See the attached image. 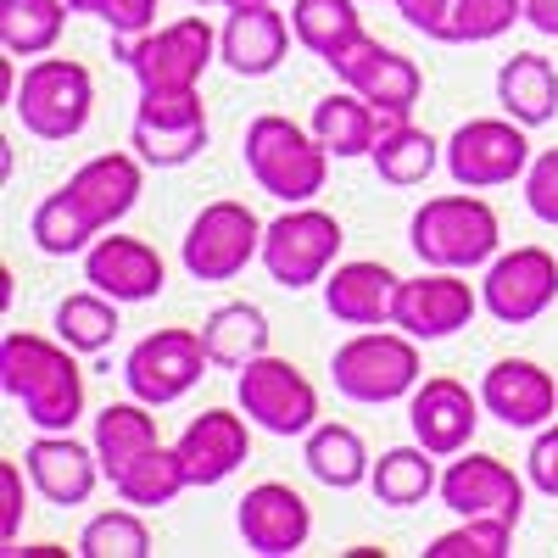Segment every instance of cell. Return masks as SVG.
<instances>
[{
  "label": "cell",
  "instance_id": "6da1fadb",
  "mask_svg": "<svg viewBox=\"0 0 558 558\" xmlns=\"http://www.w3.org/2000/svg\"><path fill=\"white\" fill-rule=\"evenodd\" d=\"M0 391H7L34 430H73L84 418V368L73 363V347L57 336L12 330L0 341Z\"/></svg>",
  "mask_w": 558,
  "mask_h": 558
},
{
  "label": "cell",
  "instance_id": "7a4b0ae2",
  "mask_svg": "<svg viewBox=\"0 0 558 558\" xmlns=\"http://www.w3.org/2000/svg\"><path fill=\"white\" fill-rule=\"evenodd\" d=\"M246 173L257 179V191H268L274 202H313L324 191V179H330V151H324V140L291 118L279 112H263L246 123Z\"/></svg>",
  "mask_w": 558,
  "mask_h": 558
},
{
  "label": "cell",
  "instance_id": "3957f363",
  "mask_svg": "<svg viewBox=\"0 0 558 558\" xmlns=\"http://www.w3.org/2000/svg\"><path fill=\"white\" fill-rule=\"evenodd\" d=\"M408 241H413V257L425 268H486L497 257V241H502V223L492 213V202L470 196L458 184L452 196H430L425 207L413 213L408 223Z\"/></svg>",
  "mask_w": 558,
  "mask_h": 558
},
{
  "label": "cell",
  "instance_id": "277c9868",
  "mask_svg": "<svg viewBox=\"0 0 558 558\" xmlns=\"http://www.w3.org/2000/svg\"><path fill=\"white\" fill-rule=\"evenodd\" d=\"M330 380L347 402H368V408L402 402V397H413L418 380H425L418 341L408 330H357L352 341L336 347Z\"/></svg>",
  "mask_w": 558,
  "mask_h": 558
},
{
  "label": "cell",
  "instance_id": "5b68a950",
  "mask_svg": "<svg viewBox=\"0 0 558 558\" xmlns=\"http://www.w3.org/2000/svg\"><path fill=\"white\" fill-rule=\"evenodd\" d=\"M12 112L23 118L34 140H73L84 134L89 112H96V78L73 57H39L23 68Z\"/></svg>",
  "mask_w": 558,
  "mask_h": 558
},
{
  "label": "cell",
  "instance_id": "8992f818",
  "mask_svg": "<svg viewBox=\"0 0 558 558\" xmlns=\"http://www.w3.org/2000/svg\"><path fill=\"white\" fill-rule=\"evenodd\" d=\"M341 218L324 213L313 202H296L291 213H279L268 229H263V268L274 286L286 291H307V286H324V274L336 268L341 257Z\"/></svg>",
  "mask_w": 558,
  "mask_h": 558
},
{
  "label": "cell",
  "instance_id": "52a82bcc",
  "mask_svg": "<svg viewBox=\"0 0 558 558\" xmlns=\"http://www.w3.org/2000/svg\"><path fill=\"white\" fill-rule=\"evenodd\" d=\"M118 57L140 78V89H196L202 73L218 62V28L207 17H179L168 28L118 39Z\"/></svg>",
  "mask_w": 558,
  "mask_h": 558
},
{
  "label": "cell",
  "instance_id": "ba28073f",
  "mask_svg": "<svg viewBox=\"0 0 558 558\" xmlns=\"http://www.w3.org/2000/svg\"><path fill=\"white\" fill-rule=\"evenodd\" d=\"M207 101L202 89H140L129 146L146 168H184L207 151Z\"/></svg>",
  "mask_w": 558,
  "mask_h": 558
},
{
  "label": "cell",
  "instance_id": "9c48e42d",
  "mask_svg": "<svg viewBox=\"0 0 558 558\" xmlns=\"http://www.w3.org/2000/svg\"><path fill=\"white\" fill-rule=\"evenodd\" d=\"M263 218L246 202H207L191 229H184V274L202 279V286H223V279L246 274L252 257H263Z\"/></svg>",
  "mask_w": 558,
  "mask_h": 558
},
{
  "label": "cell",
  "instance_id": "30bf717a",
  "mask_svg": "<svg viewBox=\"0 0 558 558\" xmlns=\"http://www.w3.org/2000/svg\"><path fill=\"white\" fill-rule=\"evenodd\" d=\"M452 184H463V191H492V184H514L525 179L531 168V134L520 118H470L458 123L447 151H441Z\"/></svg>",
  "mask_w": 558,
  "mask_h": 558
},
{
  "label": "cell",
  "instance_id": "8fae6325",
  "mask_svg": "<svg viewBox=\"0 0 558 558\" xmlns=\"http://www.w3.org/2000/svg\"><path fill=\"white\" fill-rule=\"evenodd\" d=\"M213 368L207 357V341L202 330H184V324H168V330H151L146 341H134L129 357H123V386L129 397L151 402V408H168L179 402L184 391H196V380Z\"/></svg>",
  "mask_w": 558,
  "mask_h": 558
},
{
  "label": "cell",
  "instance_id": "7c38bea8",
  "mask_svg": "<svg viewBox=\"0 0 558 558\" xmlns=\"http://www.w3.org/2000/svg\"><path fill=\"white\" fill-rule=\"evenodd\" d=\"M235 402L246 408V418L268 436H307L318 425V391L313 380L291 357H252L241 375H235Z\"/></svg>",
  "mask_w": 558,
  "mask_h": 558
},
{
  "label": "cell",
  "instance_id": "4fadbf2b",
  "mask_svg": "<svg viewBox=\"0 0 558 558\" xmlns=\"http://www.w3.org/2000/svg\"><path fill=\"white\" fill-rule=\"evenodd\" d=\"M436 497L452 508L458 520H508V525L525 520V481L508 470L502 458H492V452H470V447H463L441 470Z\"/></svg>",
  "mask_w": 558,
  "mask_h": 558
},
{
  "label": "cell",
  "instance_id": "5bb4252c",
  "mask_svg": "<svg viewBox=\"0 0 558 558\" xmlns=\"http://www.w3.org/2000/svg\"><path fill=\"white\" fill-rule=\"evenodd\" d=\"M481 302L497 324H531L558 302V257L542 246L497 252L481 279Z\"/></svg>",
  "mask_w": 558,
  "mask_h": 558
},
{
  "label": "cell",
  "instance_id": "9a60e30c",
  "mask_svg": "<svg viewBox=\"0 0 558 558\" xmlns=\"http://www.w3.org/2000/svg\"><path fill=\"white\" fill-rule=\"evenodd\" d=\"M481 291L463 279L458 268H430L418 279H402L397 291V330H408L413 341H447L458 330H470L475 313H481Z\"/></svg>",
  "mask_w": 558,
  "mask_h": 558
},
{
  "label": "cell",
  "instance_id": "2e32d148",
  "mask_svg": "<svg viewBox=\"0 0 558 558\" xmlns=\"http://www.w3.org/2000/svg\"><path fill=\"white\" fill-rule=\"evenodd\" d=\"M330 73L357 89L363 101H375L386 118H408L418 107V89H425V73L413 68V57L391 51V45H380L375 34L352 39L341 57H330Z\"/></svg>",
  "mask_w": 558,
  "mask_h": 558
},
{
  "label": "cell",
  "instance_id": "e0dca14e",
  "mask_svg": "<svg viewBox=\"0 0 558 558\" xmlns=\"http://www.w3.org/2000/svg\"><path fill=\"white\" fill-rule=\"evenodd\" d=\"M481 391H470L463 380L452 375H430V380H418L413 397H408V425H413V441L418 447H430L436 458H458L463 447L475 441L481 430Z\"/></svg>",
  "mask_w": 558,
  "mask_h": 558
},
{
  "label": "cell",
  "instance_id": "ac0fdd59",
  "mask_svg": "<svg viewBox=\"0 0 558 558\" xmlns=\"http://www.w3.org/2000/svg\"><path fill=\"white\" fill-rule=\"evenodd\" d=\"M235 525H241V542H246L252 553H263V558H291V553H302L307 536H313V508H307V497H302L296 486L263 481V486H252V492L241 497Z\"/></svg>",
  "mask_w": 558,
  "mask_h": 558
},
{
  "label": "cell",
  "instance_id": "d6986e66",
  "mask_svg": "<svg viewBox=\"0 0 558 558\" xmlns=\"http://www.w3.org/2000/svg\"><path fill=\"white\" fill-rule=\"evenodd\" d=\"M28 463V486L45 497V502H57V508H78L89 502V492H96V481L107 475L101 470V458H96V441H73V430H39L23 452Z\"/></svg>",
  "mask_w": 558,
  "mask_h": 558
},
{
  "label": "cell",
  "instance_id": "ffe728a7",
  "mask_svg": "<svg viewBox=\"0 0 558 558\" xmlns=\"http://www.w3.org/2000/svg\"><path fill=\"white\" fill-rule=\"evenodd\" d=\"M252 418L246 408H207L196 413L191 425H184V436L173 441L179 458H184V475H191V486H223L229 475L241 470V463L252 458Z\"/></svg>",
  "mask_w": 558,
  "mask_h": 558
},
{
  "label": "cell",
  "instance_id": "44dd1931",
  "mask_svg": "<svg viewBox=\"0 0 558 558\" xmlns=\"http://www.w3.org/2000/svg\"><path fill=\"white\" fill-rule=\"evenodd\" d=\"M481 402L508 430H542L558 413V380L531 357H497L481 380Z\"/></svg>",
  "mask_w": 558,
  "mask_h": 558
},
{
  "label": "cell",
  "instance_id": "7402d4cb",
  "mask_svg": "<svg viewBox=\"0 0 558 558\" xmlns=\"http://www.w3.org/2000/svg\"><path fill=\"white\" fill-rule=\"evenodd\" d=\"M296 28L286 23V12H274V0L263 7H229L223 28H218V62L241 78H268L286 62Z\"/></svg>",
  "mask_w": 558,
  "mask_h": 558
},
{
  "label": "cell",
  "instance_id": "603a6c76",
  "mask_svg": "<svg viewBox=\"0 0 558 558\" xmlns=\"http://www.w3.org/2000/svg\"><path fill=\"white\" fill-rule=\"evenodd\" d=\"M140 191H146V162H140V151H101V157H89L84 168L68 173V196L84 207V218L96 223L101 235L134 213Z\"/></svg>",
  "mask_w": 558,
  "mask_h": 558
},
{
  "label": "cell",
  "instance_id": "cb8c5ba5",
  "mask_svg": "<svg viewBox=\"0 0 558 558\" xmlns=\"http://www.w3.org/2000/svg\"><path fill=\"white\" fill-rule=\"evenodd\" d=\"M84 279L129 307V302H157L168 286V268L157 246L134 241V235H96V246L84 252Z\"/></svg>",
  "mask_w": 558,
  "mask_h": 558
},
{
  "label": "cell",
  "instance_id": "d4e9b609",
  "mask_svg": "<svg viewBox=\"0 0 558 558\" xmlns=\"http://www.w3.org/2000/svg\"><path fill=\"white\" fill-rule=\"evenodd\" d=\"M397 291L402 279L386 263H336L324 274V307H330L336 324H352V330H380V324L397 318Z\"/></svg>",
  "mask_w": 558,
  "mask_h": 558
},
{
  "label": "cell",
  "instance_id": "484cf974",
  "mask_svg": "<svg viewBox=\"0 0 558 558\" xmlns=\"http://www.w3.org/2000/svg\"><path fill=\"white\" fill-rule=\"evenodd\" d=\"M386 123H397V118H386L375 101H363L357 89H336V96H324V101L313 107V134L324 140V151L341 157V162L375 157Z\"/></svg>",
  "mask_w": 558,
  "mask_h": 558
},
{
  "label": "cell",
  "instance_id": "4316f807",
  "mask_svg": "<svg viewBox=\"0 0 558 558\" xmlns=\"http://www.w3.org/2000/svg\"><path fill=\"white\" fill-rule=\"evenodd\" d=\"M497 107L525 129H542L558 112V68L536 51H514L497 68Z\"/></svg>",
  "mask_w": 558,
  "mask_h": 558
},
{
  "label": "cell",
  "instance_id": "83f0119b",
  "mask_svg": "<svg viewBox=\"0 0 558 558\" xmlns=\"http://www.w3.org/2000/svg\"><path fill=\"white\" fill-rule=\"evenodd\" d=\"M202 341H207L213 368H235L241 375L252 357L268 352V313L257 302H223L202 318Z\"/></svg>",
  "mask_w": 558,
  "mask_h": 558
},
{
  "label": "cell",
  "instance_id": "f1b7e54d",
  "mask_svg": "<svg viewBox=\"0 0 558 558\" xmlns=\"http://www.w3.org/2000/svg\"><path fill=\"white\" fill-rule=\"evenodd\" d=\"M302 463H307V475L330 492H352V486L368 481V470H375V458H368V447L352 425H313Z\"/></svg>",
  "mask_w": 558,
  "mask_h": 558
},
{
  "label": "cell",
  "instance_id": "f546056e",
  "mask_svg": "<svg viewBox=\"0 0 558 558\" xmlns=\"http://www.w3.org/2000/svg\"><path fill=\"white\" fill-rule=\"evenodd\" d=\"M146 447H157V418H151V402H140V397H129V402H107L101 413H96V458H101V470H107V481H118L129 463L146 452Z\"/></svg>",
  "mask_w": 558,
  "mask_h": 558
},
{
  "label": "cell",
  "instance_id": "4dcf8cb0",
  "mask_svg": "<svg viewBox=\"0 0 558 558\" xmlns=\"http://www.w3.org/2000/svg\"><path fill=\"white\" fill-rule=\"evenodd\" d=\"M291 28H296V45L313 51L318 62L341 57L352 39L368 34L357 0H291Z\"/></svg>",
  "mask_w": 558,
  "mask_h": 558
},
{
  "label": "cell",
  "instance_id": "1f68e13d",
  "mask_svg": "<svg viewBox=\"0 0 558 558\" xmlns=\"http://www.w3.org/2000/svg\"><path fill=\"white\" fill-rule=\"evenodd\" d=\"M375 173L386 179V184H397V191H408V184H425L430 173H436V162H441V140L436 134H425V129H413L408 118H397V123H386V134H380V146H375Z\"/></svg>",
  "mask_w": 558,
  "mask_h": 558
},
{
  "label": "cell",
  "instance_id": "d6a6232c",
  "mask_svg": "<svg viewBox=\"0 0 558 558\" xmlns=\"http://www.w3.org/2000/svg\"><path fill=\"white\" fill-rule=\"evenodd\" d=\"M368 486H375V497L386 502V508H413V502H425L436 486H441V475H436V452L430 447H391V452H380L375 458V470H368Z\"/></svg>",
  "mask_w": 558,
  "mask_h": 558
},
{
  "label": "cell",
  "instance_id": "836d02e7",
  "mask_svg": "<svg viewBox=\"0 0 558 558\" xmlns=\"http://www.w3.org/2000/svg\"><path fill=\"white\" fill-rule=\"evenodd\" d=\"M68 17V0H0V45L7 57H45L57 51Z\"/></svg>",
  "mask_w": 558,
  "mask_h": 558
},
{
  "label": "cell",
  "instance_id": "e575fe53",
  "mask_svg": "<svg viewBox=\"0 0 558 558\" xmlns=\"http://www.w3.org/2000/svg\"><path fill=\"white\" fill-rule=\"evenodd\" d=\"M184 486H191V475H184V458H179V447H146L129 470L112 481V492L123 497V502H134V508H168Z\"/></svg>",
  "mask_w": 558,
  "mask_h": 558
},
{
  "label": "cell",
  "instance_id": "d590c367",
  "mask_svg": "<svg viewBox=\"0 0 558 558\" xmlns=\"http://www.w3.org/2000/svg\"><path fill=\"white\" fill-rule=\"evenodd\" d=\"M28 235H34V246H39L45 257H84L89 246H96L101 229L84 218V207L68 196V184H62V191H51V196L34 207Z\"/></svg>",
  "mask_w": 558,
  "mask_h": 558
},
{
  "label": "cell",
  "instance_id": "8d00e7d4",
  "mask_svg": "<svg viewBox=\"0 0 558 558\" xmlns=\"http://www.w3.org/2000/svg\"><path fill=\"white\" fill-rule=\"evenodd\" d=\"M118 307L123 302H112L107 291H96V286H89V291H73V296H62L57 302V336L73 347V352H107L112 341H118Z\"/></svg>",
  "mask_w": 558,
  "mask_h": 558
},
{
  "label": "cell",
  "instance_id": "74e56055",
  "mask_svg": "<svg viewBox=\"0 0 558 558\" xmlns=\"http://www.w3.org/2000/svg\"><path fill=\"white\" fill-rule=\"evenodd\" d=\"M525 17V0H452L436 45H492Z\"/></svg>",
  "mask_w": 558,
  "mask_h": 558
},
{
  "label": "cell",
  "instance_id": "f35d334b",
  "mask_svg": "<svg viewBox=\"0 0 558 558\" xmlns=\"http://www.w3.org/2000/svg\"><path fill=\"white\" fill-rule=\"evenodd\" d=\"M78 553L84 558H146L151 553V531H146V520H140L134 502H129V508H112V514L89 520L84 536H78Z\"/></svg>",
  "mask_w": 558,
  "mask_h": 558
},
{
  "label": "cell",
  "instance_id": "ab89813d",
  "mask_svg": "<svg viewBox=\"0 0 558 558\" xmlns=\"http://www.w3.org/2000/svg\"><path fill=\"white\" fill-rule=\"evenodd\" d=\"M514 531L520 525H508V520H463L452 531H441L425 558H508L514 553Z\"/></svg>",
  "mask_w": 558,
  "mask_h": 558
},
{
  "label": "cell",
  "instance_id": "60d3db41",
  "mask_svg": "<svg viewBox=\"0 0 558 558\" xmlns=\"http://www.w3.org/2000/svg\"><path fill=\"white\" fill-rule=\"evenodd\" d=\"M68 12L101 17L118 39H134V34L157 28V0H68Z\"/></svg>",
  "mask_w": 558,
  "mask_h": 558
},
{
  "label": "cell",
  "instance_id": "b9f144b4",
  "mask_svg": "<svg viewBox=\"0 0 558 558\" xmlns=\"http://www.w3.org/2000/svg\"><path fill=\"white\" fill-rule=\"evenodd\" d=\"M525 207L558 229V146L553 151H536L531 168H525Z\"/></svg>",
  "mask_w": 558,
  "mask_h": 558
},
{
  "label": "cell",
  "instance_id": "7bdbcfd3",
  "mask_svg": "<svg viewBox=\"0 0 558 558\" xmlns=\"http://www.w3.org/2000/svg\"><path fill=\"white\" fill-rule=\"evenodd\" d=\"M23 475H28V463H17V458H7L0 463V547L7 553H17V531H23Z\"/></svg>",
  "mask_w": 558,
  "mask_h": 558
},
{
  "label": "cell",
  "instance_id": "ee69618b",
  "mask_svg": "<svg viewBox=\"0 0 558 558\" xmlns=\"http://www.w3.org/2000/svg\"><path fill=\"white\" fill-rule=\"evenodd\" d=\"M525 475H531V486H536L542 497L558 502V425H542V430H536V441H531V452H525Z\"/></svg>",
  "mask_w": 558,
  "mask_h": 558
},
{
  "label": "cell",
  "instance_id": "f6af8a7d",
  "mask_svg": "<svg viewBox=\"0 0 558 558\" xmlns=\"http://www.w3.org/2000/svg\"><path fill=\"white\" fill-rule=\"evenodd\" d=\"M391 7L402 12V23H408L413 34L441 39V28H447V12H452V0H391Z\"/></svg>",
  "mask_w": 558,
  "mask_h": 558
},
{
  "label": "cell",
  "instance_id": "bcb514c9",
  "mask_svg": "<svg viewBox=\"0 0 558 558\" xmlns=\"http://www.w3.org/2000/svg\"><path fill=\"white\" fill-rule=\"evenodd\" d=\"M525 23L547 39H558V0H525Z\"/></svg>",
  "mask_w": 558,
  "mask_h": 558
},
{
  "label": "cell",
  "instance_id": "7dc6e473",
  "mask_svg": "<svg viewBox=\"0 0 558 558\" xmlns=\"http://www.w3.org/2000/svg\"><path fill=\"white\" fill-rule=\"evenodd\" d=\"M223 7H263V0H223Z\"/></svg>",
  "mask_w": 558,
  "mask_h": 558
},
{
  "label": "cell",
  "instance_id": "c3c4849f",
  "mask_svg": "<svg viewBox=\"0 0 558 558\" xmlns=\"http://www.w3.org/2000/svg\"><path fill=\"white\" fill-rule=\"evenodd\" d=\"M191 7H223V0H191Z\"/></svg>",
  "mask_w": 558,
  "mask_h": 558
}]
</instances>
